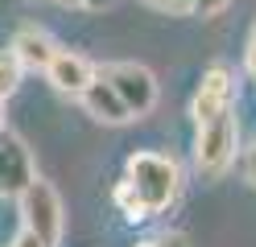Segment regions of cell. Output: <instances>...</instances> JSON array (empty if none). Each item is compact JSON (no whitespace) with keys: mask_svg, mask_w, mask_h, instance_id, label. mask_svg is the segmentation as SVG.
<instances>
[{"mask_svg":"<svg viewBox=\"0 0 256 247\" xmlns=\"http://www.w3.org/2000/svg\"><path fill=\"white\" fill-rule=\"evenodd\" d=\"M124 177L136 186V194L145 198L149 214H162L178 202L182 194V169L178 161L166 153H132L124 161Z\"/></svg>","mask_w":256,"mask_h":247,"instance_id":"obj_1","label":"cell"},{"mask_svg":"<svg viewBox=\"0 0 256 247\" xmlns=\"http://www.w3.org/2000/svg\"><path fill=\"white\" fill-rule=\"evenodd\" d=\"M236 153H240V120L236 111H219L215 120H202L198 124V136H194V169L202 177H223L236 165Z\"/></svg>","mask_w":256,"mask_h":247,"instance_id":"obj_2","label":"cell"},{"mask_svg":"<svg viewBox=\"0 0 256 247\" xmlns=\"http://www.w3.org/2000/svg\"><path fill=\"white\" fill-rule=\"evenodd\" d=\"M21 202V227H29L34 235H42L50 247L62 243V231H66V210H62V198L50 181L34 177L29 186L17 194Z\"/></svg>","mask_w":256,"mask_h":247,"instance_id":"obj_3","label":"cell"},{"mask_svg":"<svg viewBox=\"0 0 256 247\" xmlns=\"http://www.w3.org/2000/svg\"><path fill=\"white\" fill-rule=\"evenodd\" d=\"M112 87H116V95L128 103V111H132V120H140V115H149L157 107V78L149 66L140 62H112L100 70Z\"/></svg>","mask_w":256,"mask_h":247,"instance_id":"obj_4","label":"cell"},{"mask_svg":"<svg viewBox=\"0 0 256 247\" xmlns=\"http://www.w3.org/2000/svg\"><path fill=\"white\" fill-rule=\"evenodd\" d=\"M236 99V74L228 66H206L198 87H194V99H190V120L202 124V120H215L219 111H228Z\"/></svg>","mask_w":256,"mask_h":247,"instance_id":"obj_5","label":"cell"},{"mask_svg":"<svg viewBox=\"0 0 256 247\" xmlns=\"http://www.w3.org/2000/svg\"><path fill=\"white\" fill-rule=\"evenodd\" d=\"M34 177L38 173H34V161H29V148L21 144V136L0 132V194L17 198Z\"/></svg>","mask_w":256,"mask_h":247,"instance_id":"obj_6","label":"cell"},{"mask_svg":"<svg viewBox=\"0 0 256 247\" xmlns=\"http://www.w3.org/2000/svg\"><path fill=\"white\" fill-rule=\"evenodd\" d=\"M78 103H83V111L91 115V120H100V124H128V120H132L128 103L116 95V87H112L104 74H95L87 82V91L78 95Z\"/></svg>","mask_w":256,"mask_h":247,"instance_id":"obj_7","label":"cell"},{"mask_svg":"<svg viewBox=\"0 0 256 247\" xmlns=\"http://www.w3.org/2000/svg\"><path fill=\"white\" fill-rule=\"evenodd\" d=\"M46 78H50V87L62 91V95H83L87 82L95 78V66L83 58V54H70V49H58L54 62L46 66Z\"/></svg>","mask_w":256,"mask_h":247,"instance_id":"obj_8","label":"cell"},{"mask_svg":"<svg viewBox=\"0 0 256 247\" xmlns=\"http://www.w3.org/2000/svg\"><path fill=\"white\" fill-rule=\"evenodd\" d=\"M12 54H17V62L21 66H29V70H46V66L54 62V54H58V41L50 37L46 29H38V25H25L17 37H12Z\"/></svg>","mask_w":256,"mask_h":247,"instance_id":"obj_9","label":"cell"},{"mask_svg":"<svg viewBox=\"0 0 256 247\" xmlns=\"http://www.w3.org/2000/svg\"><path fill=\"white\" fill-rule=\"evenodd\" d=\"M112 202H116V210L124 214L128 223H145L149 219V206H145V198L136 194V186L128 177H120L116 181V190H112Z\"/></svg>","mask_w":256,"mask_h":247,"instance_id":"obj_10","label":"cell"},{"mask_svg":"<svg viewBox=\"0 0 256 247\" xmlns=\"http://www.w3.org/2000/svg\"><path fill=\"white\" fill-rule=\"evenodd\" d=\"M21 70H25V66L17 62V54H12V49H4V54H0V103L17 95V87H21Z\"/></svg>","mask_w":256,"mask_h":247,"instance_id":"obj_11","label":"cell"},{"mask_svg":"<svg viewBox=\"0 0 256 247\" xmlns=\"http://www.w3.org/2000/svg\"><path fill=\"white\" fill-rule=\"evenodd\" d=\"M136 247H190V239H186V231H162V235H153Z\"/></svg>","mask_w":256,"mask_h":247,"instance_id":"obj_12","label":"cell"},{"mask_svg":"<svg viewBox=\"0 0 256 247\" xmlns=\"http://www.w3.org/2000/svg\"><path fill=\"white\" fill-rule=\"evenodd\" d=\"M228 4H232V0H194V4H190V12H194V16H219Z\"/></svg>","mask_w":256,"mask_h":247,"instance_id":"obj_13","label":"cell"},{"mask_svg":"<svg viewBox=\"0 0 256 247\" xmlns=\"http://www.w3.org/2000/svg\"><path fill=\"white\" fill-rule=\"evenodd\" d=\"M12 247H50V243H46L42 235H34L29 227H21V231H17V239H12Z\"/></svg>","mask_w":256,"mask_h":247,"instance_id":"obj_14","label":"cell"},{"mask_svg":"<svg viewBox=\"0 0 256 247\" xmlns=\"http://www.w3.org/2000/svg\"><path fill=\"white\" fill-rule=\"evenodd\" d=\"M145 4L162 8V12H190V4H194V0H145Z\"/></svg>","mask_w":256,"mask_h":247,"instance_id":"obj_15","label":"cell"},{"mask_svg":"<svg viewBox=\"0 0 256 247\" xmlns=\"http://www.w3.org/2000/svg\"><path fill=\"white\" fill-rule=\"evenodd\" d=\"M244 177L256 186V148H248V153H244Z\"/></svg>","mask_w":256,"mask_h":247,"instance_id":"obj_16","label":"cell"},{"mask_svg":"<svg viewBox=\"0 0 256 247\" xmlns=\"http://www.w3.org/2000/svg\"><path fill=\"white\" fill-rule=\"evenodd\" d=\"M244 66H248V74L256 78V33H252V41H248V58H244Z\"/></svg>","mask_w":256,"mask_h":247,"instance_id":"obj_17","label":"cell"},{"mask_svg":"<svg viewBox=\"0 0 256 247\" xmlns=\"http://www.w3.org/2000/svg\"><path fill=\"white\" fill-rule=\"evenodd\" d=\"M83 8H91V12H104V8H112V0H78Z\"/></svg>","mask_w":256,"mask_h":247,"instance_id":"obj_18","label":"cell"},{"mask_svg":"<svg viewBox=\"0 0 256 247\" xmlns=\"http://www.w3.org/2000/svg\"><path fill=\"white\" fill-rule=\"evenodd\" d=\"M58 4H78V0H58Z\"/></svg>","mask_w":256,"mask_h":247,"instance_id":"obj_19","label":"cell"},{"mask_svg":"<svg viewBox=\"0 0 256 247\" xmlns=\"http://www.w3.org/2000/svg\"><path fill=\"white\" fill-rule=\"evenodd\" d=\"M0 111H4V103H0Z\"/></svg>","mask_w":256,"mask_h":247,"instance_id":"obj_20","label":"cell"}]
</instances>
